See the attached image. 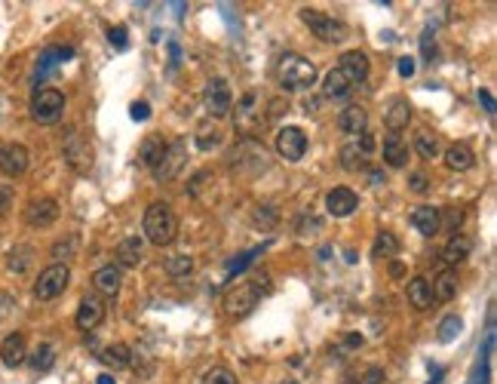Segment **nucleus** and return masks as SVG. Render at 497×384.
I'll use <instances>...</instances> for the list:
<instances>
[{"mask_svg":"<svg viewBox=\"0 0 497 384\" xmlns=\"http://www.w3.org/2000/svg\"><path fill=\"white\" fill-rule=\"evenodd\" d=\"M145 237L154 246H169L179 237V218L169 209V203H151L145 209Z\"/></svg>","mask_w":497,"mask_h":384,"instance_id":"1","label":"nucleus"},{"mask_svg":"<svg viewBox=\"0 0 497 384\" xmlns=\"http://www.w3.org/2000/svg\"><path fill=\"white\" fill-rule=\"evenodd\" d=\"M276 77H280L282 89H304V87H310V83H316V68L310 65L304 55L286 53L276 62Z\"/></svg>","mask_w":497,"mask_h":384,"instance_id":"2","label":"nucleus"},{"mask_svg":"<svg viewBox=\"0 0 497 384\" xmlns=\"http://www.w3.org/2000/svg\"><path fill=\"white\" fill-rule=\"evenodd\" d=\"M261 295H264V289L258 286V283H237V286L231 289V293L224 295V314L227 317H246L255 311V304H261Z\"/></svg>","mask_w":497,"mask_h":384,"instance_id":"3","label":"nucleus"},{"mask_svg":"<svg viewBox=\"0 0 497 384\" xmlns=\"http://www.w3.org/2000/svg\"><path fill=\"white\" fill-rule=\"evenodd\" d=\"M71 283V268L68 265H49L40 271V277L34 280V295L40 298V302H53V298H59L62 293L68 289Z\"/></svg>","mask_w":497,"mask_h":384,"instance_id":"4","label":"nucleus"},{"mask_svg":"<svg viewBox=\"0 0 497 384\" xmlns=\"http://www.w3.org/2000/svg\"><path fill=\"white\" fill-rule=\"evenodd\" d=\"M62 114H65V96L53 87H44L34 92L31 98V117L37 123H59Z\"/></svg>","mask_w":497,"mask_h":384,"instance_id":"5","label":"nucleus"},{"mask_svg":"<svg viewBox=\"0 0 497 384\" xmlns=\"http://www.w3.org/2000/svg\"><path fill=\"white\" fill-rule=\"evenodd\" d=\"M301 22L310 28L316 40L323 44H338V40L347 37V28L344 22H338L335 16H325V12H316V10H301Z\"/></svg>","mask_w":497,"mask_h":384,"instance_id":"6","label":"nucleus"},{"mask_svg":"<svg viewBox=\"0 0 497 384\" xmlns=\"http://www.w3.org/2000/svg\"><path fill=\"white\" fill-rule=\"evenodd\" d=\"M65 160H68V166L74 169V173H89L92 169V148H89V141L80 136V130H65Z\"/></svg>","mask_w":497,"mask_h":384,"instance_id":"7","label":"nucleus"},{"mask_svg":"<svg viewBox=\"0 0 497 384\" xmlns=\"http://www.w3.org/2000/svg\"><path fill=\"white\" fill-rule=\"evenodd\" d=\"M184 154H188V145H184V139L169 141V145L163 148L157 166H154V179H157V182L175 179V175L181 173V166H184Z\"/></svg>","mask_w":497,"mask_h":384,"instance_id":"8","label":"nucleus"},{"mask_svg":"<svg viewBox=\"0 0 497 384\" xmlns=\"http://www.w3.org/2000/svg\"><path fill=\"white\" fill-rule=\"evenodd\" d=\"M203 102H206V111L209 117H227L233 108V92L227 87V80L215 77V80L206 83V92H203Z\"/></svg>","mask_w":497,"mask_h":384,"instance_id":"9","label":"nucleus"},{"mask_svg":"<svg viewBox=\"0 0 497 384\" xmlns=\"http://www.w3.org/2000/svg\"><path fill=\"white\" fill-rule=\"evenodd\" d=\"M276 151H280L282 160L298 163L307 154V132L301 126H282L280 136H276Z\"/></svg>","mask_w":497,"mask_h":384,"instance_id":"10","label":"nucleus"},{"mask_svg":"<svg viewBox=\"0 0 497 384\" xmlns=\"http://www.w3.org/2000/svg\"><path fill=\"white\" fill-rule=\"evenodd\" d=\"M59 218V203L53 197H40V200H31L25 209V222L31 227H49Z\"/></svg>","mask_w":497,"mask_h":384,"instance_id":"11","label":"nucleus"},{"mask_svg":"<svg viewBox=\"0 0 497 384\" xmlns=\"http://www.w3.org/2000/svg\"><path fill=\"white\" fill-rule=\"evenodd\" d=\"M105 320V298L102 295H83L80 308H77V329L89 332Z\"/></svg>","mask_w":497,"mask_h":384,"instance_id":"12","label":"nucleus"},{"mask_svg":"<svg viewBox=\"0 0 497 384\" xmlns=\"http://www.w3.org/2000/svg\"><path fill=\"white\" fill-rule=\"evenodd\" d=\"M356 206H359V197L353 194L350 188H332L329 194H325V209H329V216H335V218L353 216Z\"/></svg>","mask_w":497,"mask_h":384,"instance_id":"13","label":"nucleus"},{"mask_svg":"<svg viewBox=\"0 0 497 384\" xmlns=\"http://www.w3.org/2000/svg\"><path fill=\"white\" fill-rule=\"evenodd\" d=\"M28 169V148L25 145H3L0 148V173L10 175V179H16V175H22Z\"/></svg>","mask_w":497,"mask_h":384,"instance_id":"14","label":"nucleus"},{"mask_svg":"<svg viewBox=\"0 0 497 384\" xmlns=\"http://www.w3.org/2000/svg\"><path fill=\"white\" fill-rule=\"evenodd\" d=\"M381 154H384V163L393 169H402L408 163V141L399 136V132H387L384 145H381Z\"/></svg>","mask_w":497,"mask_h":384,"instance_id":"15","label":"nucleus"},{"mask_svg":"<svg viewBox=\"0 0 497 384\" xmlns=\"http://www.w3.org/2000/svg\"><path fill=\"white\" fill-rule=\"evenodd\" d=\"M439 218H442V212L436 209V206H417V209H411L408 222L415 227L417 234H424V237H436L439 234Z\"/></svg>","mask_w":497,"mask_h":384,"instance_id":"16","label":"nucleus"},{"mask_svg":"<svg viewBox=\"0 0 497 384\" xmlns=\"http://www.w3.org/2000/svg\"><path fill=\"white\" fill-rule=\"evenodd\" d=\"M25 357H28V344H25L22 332L6 335L3 344H0V363H3V366H10V369H16V366H22V363H25Z\"/></svg>","mask_w":497,"mask_h":384,"instance_id":"17","label":"nucleus"},{"mask_svg":"<svg viewBox=\"0 0 497 384\" xmlns=\"http://www.w3.org/2000/svg\"><path fill=\"white\" fill-rule=\"evenodd\" d=\"M341 71L347 74V80L356 87V83H362L368 77V55L365 53H359V49H350V53H344L341 55Z\"/></svg>","mask_w":497,"mask_h":384,"instance_id":"18","label":"nucleus"},{"mask_svg":"<svg viewBox=\"0 0 497 384\" xmlns=\"http://www.w3.org/2000/svg\"><path fill=\"white\" fill-rule=\"evenodd\" d=\"M338 126L347 136H362V132L368 130V111L359 108V105H350V108H344L338 114Z\"/></svg>","mask_w":497,"mask_h":384,"instance_id":"19","label":"nucleus"},{"mask_svg":"<svg viewBox=\"0 0 497 384\" xmlns=\"http://www.w3.org/2000/svg\"><path fill=\"white\" fill-rule=\"evenodd\" d=\"M120 283H123V274H120V268H114V265H105L92 274V286H96L102 295H117Z\"/></svg>","mask_w":497,"mask_h":384,"instance_id":"20","label":"nucleus"},{"mask_svg":"<svg viewBox=\"0 0 497 384\" xmlns=\"http://www.w3.org/2000/svg\"><path fill=\"white\" fill-rule=\"evenodd\" d=\"M445 166L454 169V173H467V169L476 166V154L470 145H464V141H458V145H451L449 151H445Z\"/></svg>","mask_w":497,"mask_h":384,"instance_id":"21","label":"nucleus"},{"mask_svg":"<svg viewBox=\"0 0 497 384\" xmlns=\"http://www.w3.org/2000/svg\"><path fill=\"white\" fill-rule=\"evenodd\" d=\"M406 295H408V304H411V308L427 311L430 304H433L430 280H427V277H411V280H408V289H406Z\"/></svg>","mask_w":497,"mask_h":384,"instance_id":"22","label":"nucleus"},{"mask_svg":"<svg viewBox=\"0 0 497 384\" xmlns=\"http://www.w3.org/2000/svg\"><path fill=\"white\" fill-rule=\"evenodd\" d=\"M430 293H433V298H439V302H451V298L458 295V274H454L451 268L439 271L436 277H433Z\"/></svg>","mask_w":497,"mask_h":384,"instance_id":"23","label":"nucleus"},{"mask_svg":"<svg viewBox=\"0 0 497 384\" xmlns=\"http://www.w3.org/2000/svg\"><path fill=\"white\" fill-rule=\"evenodd\" d=\"M98 363H105V366L111 369H126L132 363V351L129 344H123V341H117V344H108L98 351Z\"/></svg>","mask_w":497,"mask_h":384,"instance_id":"24","label":"nucleus"},{"mask_svg":"<svg viewBox=\"0 0 497 384\" xmlns=\"http://www.w3.org/2000/svg\"><path fill=\"white\" fill-rule=\"evenodd\" d=\"M470 249H473L470 237H464V234H451V240L442 249V261L445 265H458V261H464L467 255H470Z\"/></svg>","mask_w":497,"mask_h":384,"instance_id":"25","label":"nucleus"},{"mask_svg":"<svg viewBox=\"0 0 497 384\" xmlns=\"http://www.w3.org/2000/svg\"><path fill=\"white\" fill-rule=\"evenodd\" d=\"M71 55H74V49H68V46H53V49H46V53L40 55V62H37V74H34V80H44L49 71H53L55 65H62V62H68Z\"/></svg>","mask_w":497,"mask_h":384,"instance_id":"26","label":"nucleus"},{"mask_svg":"<svg viewBox=\"0 0 497 384\" xmlns=\"http://www.w3.org/2000/svg\"><path fill=\"white\" fill-rule=\"evenodd\" d=\"M34 265V246L28 243H19L10 249V255H6V268H10L12 274H28Z\"/></svg>","mask_w":497,"mask_h":384,"instance_id":"27","label":"nucleus"},{"mask_svg":"<svg viewBox=\"0 0 497 384\" xmlns=\"http://www.w3.org/2000/svg\"><path fill=\"white\" fill-rule=\"evenodd\" d=\"M350 89H353V83L347 80V74L341 68H332L329 74H325V80H323V96L325 98H341Z\"/></svg>","mask_w":497,"mask_h":384,"instance_id":"28","label":"nucleus"},{"mask_svg":"<svg viewBox=\"0 0 497 384\" xmlns=\"http://www.w3.org/2000/svg\"><path fill=\"white\" fill-rule=\"evenodd\" d=\"M141 255H145V246H141L138 237H126L123 243L117 246V261H120V268H138Z\"/></svg>","mask_w":497,"mask_h":384,"instance_id":"29","label":"nucleus"},{"mask_svg":"<svg viewBox=\"0 0 497 384\" xmlns=\"http://www.w3.org/2000/svg\"><path fill=\"white\" fill-rule=\"evenodd\" d=\"M408 120H411V105L406 102V98H399V102L390 105L384 123H387L390 132H399V130H406V126H408Z\"/></svg>","mask_w":497,"mask_h":384,"instance_id":"30","label":"nucleus"},{"mask_svg":"<svg viewBox=\"0 0 497 384\" xmlns=\"http://www.w3.org/2000/svg\"><path fill=\"white\" fill-rule=\"evenodd\" d=\"M163 148H166V141H163V139L147 136L145 141H141L138 163H141V166H147V169H154V166H157V160H160V154H163Z\"/></svg>","mask_w":497,"mask_h":384,"instance_id":"31","label":"nucleus"},{"mask_svg":"<svg viewBox=\"0 0 497 384\" xmlns=\"http://www.w3.org/2000/svg\"><path fill=\"white\" fill-rule=\"evenodd\" d=\"M399 252V240H396L393 231H381L378 237H374L372 243V255L374 259H393V255Z\"/></svg>","mask_w":497,"mask_h":384,"instance_id":"32","label":"nucleus"},{"mask_svg":"<svg viewBox=\"0 0 497 384\" xmlns=\"http://www.w3.org/2000/svg\"><path fill=\"white\" fill-rule=\"evenodd\" d=\"M365 157H368V154L362 151L356 141H353V145H344V148H341V166H344L347 173H359V169L365 166Z\"/></svg>","mask_w":497,"mask_h":384,"instance_id":"33","label":"nucleus"},{"mask_svg":"<svg viewBox=\"0 0 497 384\" xmlns=\"http://www.w3.org/2000/svg\"><path fill=\"white\" fill-rule=\"evenodd\" d=\"M415 151H417V157H424V160L439 157V141H436V136H433L430 130H421V132L415 136Z\"/></svg>","mask_w":497,"mask_h":384,"instance_id":"34","label":"nucleus"},{"mask_svg":"<svg viewBox=\"0 0 497 384\" xmlns=\"http://www.w3.org/2000/svg\"><path fill=\"white\" fill-rule=\"evenodd\" d=\"M460 332H464V320H460L458 314H449V317L442 320V323H439V332H436V338L442 341V344H451V341L458 338Z\"/></svg>","mask_w":497,"mask_h":384,"instance_id":"35","label":"nucleus"},{"mask_svg":"<svg viewBox=\"0 0 497 384\" xmlns=\"http://www.w3.org/2000/svg\"><path fill=\"white\" fill-rule=\"evenodd\" d=\"M55 366V347L53 344H37V351L31 354V369L34 372H49Z\"/></svg>","mask_w":497,"mask_h":384,"instance_id":"36","label":"nucleus"},{"mask_svg":"<svg viewBox=\"0 0 497 384\" xmlns=\"http://www.w3.org/2000/svg\"><path fill=\"white\" fill-rule=\"evenodd\" d=\"M163 268H166L169 277H188L194 271V259H190V255H169Z\"/></svg>","mask_w":497,"mask_h":384,"instance_id":"37","label":"nucleus"},{"mask_svg":"<svg viewBox=\"0 0 497 384\" xmlns=\"http://www.w3.org/2000/svg\"><path fill=\"white\" fill-rule=\"evenodd\" d=\"M218 141H222V132H218L215 126H200V130H197V148H200V151H212Z\"/></svg>","mask_w":497,"mask_h":384,"instance_id":"38","label":"nucleus"},{"mask_svg":"<svg viewBox=\"0 0 497 384\" xmlns=\"http://www.w3.org/2000/svg\"><path fill=\"white\" fill-rule=\"evenodd\" d=\"M261 249H264V246H258V249H248V252H243V255H240V259H233L231 265H227V277H233V274H243L246 268L252 265V261L261 255Z\"/></svg>","mask_w":497,"mask_h":384,"instance_id":"39","label":"nucleus"},{"mask_svg":"<svg viewBox=\"0 0 497 384\" xmlns=\"http://www.w3.org/2000/svg\"><path fill=\"white\" fill-rule=\"evenodd\" d=\"M203 384H237V375H233L231 369H224V366H215V369H209V372L203 375Z\"/></svg>","mask_w":497,"mask_h":384,"instance_id":"40","label":"nucleus"},{"mask_svg":"<svg viewBox=\"0 0 497 384\" xmlns=\"http://www.w3.org/2000/svg\"><path fill=\"white\" fill-rule=\"evenodd\" d=\"M77 246H80V240H77V234H71L68 240H59V243L53 246V255L59 259V265H62V259H71V255L77 252Z\"/></svg>","mask_w":497,"mask_h":384,"instance_id":"41","label":"nucleus"},{"mask_svg":"<svg viewBox=\"0 0 497 384\" xmlns=\"http://www.w3.org/2000/svg\"><path fill=\"white\" fill-rule=\"evenodd\" d=\"M460 222H464V212L454 206V209L445 212V218H439V231H451V234H458V227Z\"/></svg>","mask_w":497,"mask_h":384,"instance_id":"42","label":"nucleus"},{"mask_svg":"<svg viewBox=\"0 0 497 384\" xmlns=\"http://www.w3.org/2000/svg\"><path fill=\"white\" fill-rule=\"evenodd\" d=\"M421 53H424V59L433 62V53H436V37H433V28H427V31L421 34Z\"/></svg>","mask_w":497,"mask_h":384,"instance_id":"43","label":"nucleus"},{"mask_svg":"<svg viewBox=\"0 0 497 384\" xmlns=\"http://www.w3.org/2000/svg\"><path fill=\"white\" fill-rule=\"evenodd\" d=\"M129 117L138 120V123H145V120L151 117V105H147V102H132L129 105Z\"/></svg>","mask_w":497,"mask_h":384,"instance_id":"44","label":"nucleus"},{"mask_svg":"<svg viewBox=\"0 0 497 384\" xmlns=\"http://www.w3.org/2000/svg\"><path fill=\"white\" fill-rule=\"evenodd\" d=\"M108 37H111V44L117 46V49H126V46H129V37H126V28H123V25L111 28V34H108Z\"/></svg>","mask_w":497,"mask_h":384,"instance_id":"45","label":"nucleus"},{"mask_svg":"<svg viewBox=\"0 0 497 384\" xmlns=\"http://www.w3.org/2000/svg\"><path fill=\"white\" fill-rule=\"evenodd\" d=\"M12 206V188L6 182H0V216H6Z\"/></svg>","mask_w":497,"mask_h":384,"instance_id":"46","label":"nucleus"},{"mask_svg":"<svg viewBox=\"0 0 497 384\" xmlns=\"http://www.w3.org/2000/svg\"><path fill=\"white\" fill-rule=\"evenodd\" d=\"M298 231H301V234H316V231H323V222H319L316 216H307V218H301Z\"/></svg>","mask_w":497,"mask_h":384,"instance_id":"47","label":"nucleus"},{"mask_svg":"<svg viewBox=\"0 0 497 384\" xmlns=\"http://www.w3.org/2000/svg\"><path fill=\"white\" fill-rule=\"evenodd\" d=\"M408 188H411V191H415V194H424V191H427V188H430V182H427V175H424V173H415V175H411V179H408Z\"/></svg>","mask_w":497,"mask_h":384,"instance_id":"48","label":"nucleus"},{"mask_svg":"<svg viewBox=\"0 0 497 384\" xmlns=\"http://www.w3.org/2000/svg\"><path fill=\"white\" fill-rule=\"evenodd\" d=\"M415 68H417V65H415V59H411V55H402V59H399V65H396V71H399V77H411V74H415Z\"/></svg>","mask_w":497,"mask_h":384,"instance_id":"49","label":"nucleus"},{"mask_svg":"<svg viewBox=\"0 0 497 384\" xmlns=\"http://www.w3.org/2000/svg\"><path fill=\"white\" fill-rule=\"evenodd\" d=\"M381 381H384V369H381V366H372V369L365 372V378H362L359 384H381Z\"/></svg>","mask_w":497,"mask_h":384,"instance_id":"50","label":"nucleus"},{"mask_svg":"<svg viewBox=\"0 0 497 384\" xmlns=\"http://www.w3.org/2000/svg\"><path fill=\"white\" fill-rule=\"evenodd\" d=\"M479 102H482V108H485L488 114H494V96L488 89H479Z\"/></svg>","mask_w":497,"mask_h":384,"instance_id":"51","label":"nucleus"},{"mask_svg":"<svg viewBox=\"0 0 497 384\" xmlns=\"http://www.w3.org/2000/svg\"><path fill=\"white\" fill-rule=\"evenodd\" d=\"M10 311H12V298L6 295V293H0V320L10 314Z\"/></svg>","mask_w":497,"mask_h":384,"instance_id":"52","label":"nucleus"},{"mask_svg":"<svg viewBox=\"0 0 497 384\" xmlns=\"http://www.w3.org/2000/svg\"><path fill=\"white\" fill-rule=\"evenodd\" d=\"M430 375H433L430 384H439L442 381V366H430Z\"/></svg>","mask_w":497,"mask_h":384,"instance_id":"53","label":"nucleus"},{"mask_svg":"<svg viewBox=\"0 0 497 384\" xmlns=\"http://www.w3.org/2000/svg\"><path fill=\"white\" fill-rule=\"evenodd\" d=\"M169 53H172V65H175V62L181 59V49H179V44H169Z\"/></svg>","mask_w":497,"mask_h":384,"instance_id":"54","label":"nucleus"},{"mask_svg":"<svg viewBox=\"0 0 497 384\" xmlns=\"http://www.w3.org/2000/svg\"><path fill=\"white\" fill-rule=\"evenodd\" d=\"M381 182H387L384 173H381V169H372V184H381Z\"/></svg>","mask_w":497,"mask_h":384,"instance_id":"55","label":"nucleus"},{"mask_svg":"<svg viewBox=\"0 0 497 384\" xmlns=\"http://www.w3.org/2000/svg\"><path fill=\"white\" fill-rule=\"evenodd\" d=\"M96 384H117V381H114V375L105 372V375H98V381H96Z\"/></svg>","mask_w":497,"mask_h":384,"instance_id":"56","label":"nucleus"},{"mask_svg":"<svg viewBox=\"0 0 497 384\" xmlns=\"http://www.w3.org/2000/svg\"><path fill=\"white\" fill-rule=\"evenodd\" d=\"M390 274H393V277H402L406 271H402V265H396V261H393V265H390Z\"/></svg>","mask_w":497,"mask_h":384,"instance_id":"57","label":"nucleus"},{"mask_svg":"<svg viewBox=\"0 0 497 384\" xmlns=\"http://www.w3.org/2000/svg\"><path fill=\"white\" fill-rule=\"evenodd\" d=\"M347 344L356 347V344H362V338H359V335H347Z\"/></svg>","mask_w":497,"mask_h":384,"instance_id":"58","label":"nucleus"},{"mask_svg":"<svg viewBox=\"0 0 497 384\" xmlns=\"http://www.w3.org/2000/svg\"><path fill=\"white\" fill-rule=\"evenodd\" d=\"M341 384H359V381H356V378H344V381H341Z\"/></svg>","mask_w":497,"mask_h":384,"instance_id":"59","label":"nucleus"}]
</instances>
